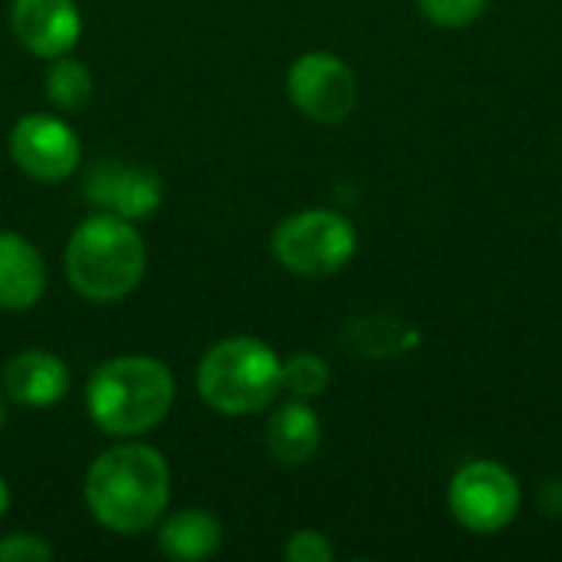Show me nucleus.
I'll return each mask as SVG.
<instances>
[{"mask_svg": "<svg viewBox=\"0 0 562 562\" xmlns=\"http://www.w3.org/2000/svg\"><path fill=\"white\" fill-rule=\"evenodd\" d=\"M385 329H379V319H362V323H352L349 333L356 336V346L366 352V356H395V352H405L418 342V333L405 323H382Z\"/></svg>", "mask_w": 562, "mask_h": 562, "instance_id": "obj_16", "label": "nucleus"}, {"mask_svg": "<svg viewBox=\"0 0 562 562\" xmlns=\"http://www.w3.org/2000/svg\"><path fill=\"white\" fill-rule=\"evenodd\" d=\"M49 557V543L36 533H13L0 540V562H43Z\"/></svg>", "mask_w": 562, "mask_h": 562, "instance_id": "obj_20", "label": "nucleus"}, {"mask_svg": "<svg viewBox=\"0 0 562 562\" xmlns=\"http://www.w3.org/2000/svg\"><path fill=\"white\" fill-rule=\"evenodd\" d=\"M3 395L20 408H53L69 392V369L59 356L46 349H23L7 359L3 372Z\"/></svg>", "mask_w": 562, "mask_h": 562, "instance_id": "obj_11", "label": "nucleus"}, {"mask_svg": "<svg viewBox=\"0 0 562 562\" xmlns=\"http://www.w3.org/2000/svg\"><path fill=\"white\" fill-rule=\"evenodd\" d=\"M221 540H224V530H221L217 517H211L204 510H178L158 527V550L168 560L178 562L214 557Z\"/></svg>", "mask_w": 562, "mask_h": 562, "instance_id": "obj_14", "label": "nucleus"}, {"mask_svg": "<svg viewBox=\"0 0 562 562\" xmlns=\"http://www.w3.org/2000/svg\"><path fill=\"white\" fill-rule=\"evenodd\" d=\"M10 158L33 181L49 184V181H66L79 168L82 148H79L76 132L63 119L49 112H33L13 125Z\"/></svg>", "mask_w": 562, "mask_h": 562, "instance_id": "obj_8", "label": "nucleus"}, {"mask_svg": "<svg viewBox=\"0 0 562 562\" xmlns=\"http://www.w3.org/2000/svg\"><path fill=\"white\" fill-rule=\"evenodd\" d=\"M175 405V375L151 356H115L102 362L86 385L89 418L112 438L151 431Z\"/></svg>", "mask_w": 562, "mask_h": 562, "instance_id": "obj_2", "label": "nucleus"}, {"mask_svg": "<svg viewBox=\"0 0 562 562\" xmlns=\"http://www.w3.org/2000/svg\"><path fill=\"white\" fill-rule=\"evenodd\" d=\"M319 438H323L319 415L306 405V398L283 402L267 422V451L273 454L277 464L286 468L306 464L316 454Z\"/></svg>", "mask_w": 562, "mask_h": 562, "instance_id": "obj_13", "label": "nucleus"}, {"mask_svg": "<svg viewBox=\"0 0 562 562\" xmlns=\"http://www.w3.org/2000/svg\"><path fill=\"white\" fill-rule=\"evenodd\" d=\"M7 507H10V491H7V481L0 477V520H3V514H7Z\"/></svg>", "mask_w": 562, "mask_h": 562, "instance_id": "obj_21", "label": "nucleus"}, {"mask_svg": "<svg viewBox=\"0 0 562 562\" xmlns=\"http://www.w3.org/2000/svg\"><path fill=\"white\" fill-rule=\"evenodd\" d=\"M451 514L474 533L504 530L520 510V484L497 461H471L451 477Z\"/></svg>", "mask_w": 562, "mask_h": 562, "instance_id": "obj_6", "label": "nucleus"}, {"mask_svg": "<svg viewBox=\"0 0 562 562\" xmlns=\"http://www.w3.org/2000/svg\"><path fill=\"white\" fill-rule=\"evenodd\" d=\"M86 507L112 533H145L171 497V471L158 448L125 441L102 451L86 474Z\"/></svg>", "mask_w": 562, "mask_h": 562, "instance_id": "obj_1", "label": "nucleus"}, {"mask_svg": "<svg viewBox=\"0 0 562 562\" xmlns=\"http://www.w3.org/2000/svg\"><path fill=\"white\" fill-rule=\"evenodd\" d=\"M46 99L66 112H79L92 99V72L69 56H56L46 69Z\"/></svg>", "mask_w": 562, "mask_h": 562, "instance_id": "obj_15", "label": "nucleus"}, {"mask_svg": "<svg viewBox=\"0 0 562 562\" xmlns=\"http://www.w3.org/2000/svg\"><path fill=\"white\" fill-rule=\"evenodd\" d=\"M283 389L280 356L254 339L231 336L211 346L198 366V395L207 408L240 418L263 412Z\"/></svg>", "mask_w": 562, "mask_h": 562, "instance_id": "obj_4", "label": "nucleus"}, {"mask_svg": "<svg viewBox=\"0 0 562 562\" xmlns=\"http://www.w3.org/2000/svg\"><path fill=\"white\" fill-rule=\"evenodd\" d=\"M329 362L316 352H296L283 362V389L296 398H313L329 385Z\"/></svg>", "mask_w": 562, "mask_h": 562, "instance_id": "obj_17", "label": "nucleus"}, {"mask_svg": "<svg viewBox=\"0 0 562 562\" xmlns=\"http://www.w3.org/2000/svg\"><path fill=\"white\" fill-rule=\"evenodd\" d=\"M286 560L290 562H329L336 553L329 547V540L319 530H296L286 540Z\"/></svg>", "mask_w": 562, "mask_h": 562, "instance_id": "obj_19", "label": "nucleus"}, {"mask_svg": "<svg viewBox=\"0 0 562 562\" xmlns=\"http://www.w3.org/2000/svg\"><path fill=\"white\" fill-rule=\"evenodd\" d=\"M270 247L283 270L306 280H323L339 273L352 260L356 231L339 211L310 207L280 221Z\"/></svg>", "mask_w": 562, "mask_h": 562, "instance_id": "obj_5", "label": "nucleus"}, {"mask_svg": "<svg viewBox=\"0 0 562 562\" xmlns=\"http://www.w3.org/2000/svg\"><path fill=\"white\" fill-rule=\"evenodd\" d=\"M3 422H7V402H3V395H0V428H3Z\"/></svg>", "mask_w": 562, "mask_h": 562, "instance_id": "obj_22", "label": "nucleus"}, {"mask_svg": "<svg viewBox=\"0 0 562 562\" xmlns=\"http://www.w3.org/2000/svg\"><path fill=\"white\" fill-rule=\"evenodd\" d=\"M145 260V240L132 221L95 211L66 244V280L89 303H119L142 283Z\"/></svg>", "mask_w": 562, "mask_h": 562, "instance_id": "obj_3", "label": "nucleus"}, {"mask_svg": "<svg viewBox=\"0 0 562 562\" xmlns=\"http://www.w3.org/2000/svg\"><path fill=\"white\" fill-rule=\"evenodd\" d=\"M10 26L33 56L56 59L79 43L82 16L76 0H13Z\"/></svg>", "mask_w": 562, "mask_h": 562, "instance_id": "obj_10", "label": "nucleus"}, {"mask_svg": "<svg viewBox=\"0 0 562 562\" xmlns=\"http://www.w3.org/2000/svg\"><path fill=\"white\" fill-rule=\"evenodd\" d=\"M46 290V263L40 250L13 234L0 231V310H33Z\"/></svg>", "mask_w": 562, "mask_h": 562, "instance_id": "obj_12", "label": "nucleus"}, {"mask_svg": "<svg viewBox=\"0 0 562 562\" xmlns=\"http://www.w3.org/2000/svg\"><path fill=\"white\" fill-rule=\"evenodd\" d=\"M487 0H418L422 13L438 26H468L481 16Z\"/></svg>", "mask_w": 562, "mask_h": 562, "instance_id": "obj_18", "label": "nucleus"}, {"mask_svg": "<svg viewBox=\"0 0 562 562\" xmlns=\"http://www.w3.org/2000/svg\"><path fill=\"white\" fill-rule=\"evenodd\" d=\"M82 194H86V201L95 211L119 214L125 221H138V217H148V214L158 211V204L165 198V184L145 165H132V161H99L86 175Z\"/></svg>", "mask_w": 562, "mask_h": 562, "instance_id": "obj_9", "label": "nucleus"}, {"mask_svg": "<svg viewBox=\"0 0 562 562\" xmlns=\"http://www.w3.org/2000/svg\"><path fill=\"white\" fill-rule=\"evenodd\" d=\"M290 102L319 125H339L352 115L359 99V79L352 66L336 53H303L286 72Z\"/></svg>", "mask_w": 562, "mask_h": 562, "instance_id": "obj_7", "label": "nucleus"}]
</instances>
